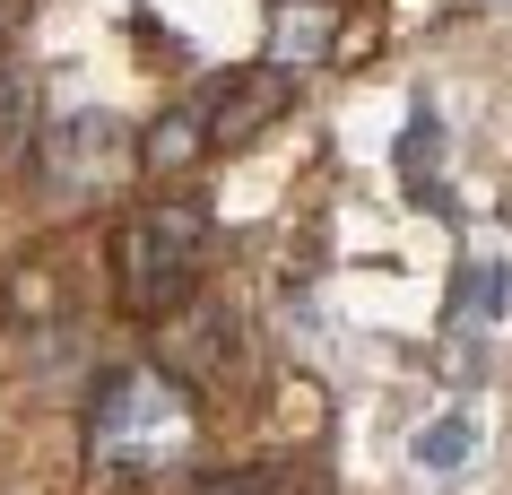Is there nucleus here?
<instances>
[{
    "label": "nucleus",
    "mask_w": 512,
    "mask_h": 495,
    "mask_svg": "<svg viewBox=\"0 0 512 495\" xmlns=\"http://www.w3.org/2000/svg\"><path fill=\"white\" fill-rule=\"evenodd\" d=\"M200 235H209V218H200L191 200H148V209H131L122 252H113L122 304H131V313H165V304L191 287V270H200Z\"/></svg>",
    "instance_id": "f03ea898"
},
{
    "label": "nucleus",
    "mask_w": 512,
    "mask_h": 495,
    "mask_svg": "<svg viewBox=\"0 0 512 495\" xmlns=\"http://www.w3.org/2000/svg\"><path fill=\"white\" fill-rule=\"evenodd\" d=\"M217 139H209V113H200V96L191 105H174V113H157L148 122V139H139V165L148 174H183V165H200Z\"/></svg>",
    "instance_id": "423d86ee"
},
{
    "label": "nucleus",
    "mask_w": 512,
    "mask_h": 495,
    "mask_svg": "<svg viewBox=\"0 0 512 495\" xmlns=\"http://www.w3.org/2000/svg\"><path fill=\"white\" fill-rule=\"evenodd\" d=\"M87 435H96V461H113V469H165V461H183V443H191V400L148 365H122L96 391Z\"/></svg>",
    "instance_id": "f257e3e1"
},
{
    "label": "nucleus",
    "mask_w": 512,
    "mask_h": 495,
    "mask_svg": "<svg viewBox=\"0 0 512 495\" xmlns=\"http://www.w3.org/2000/svg\"><path fill=\"white\" fill-rule=\"evenodd\" d=\"M304 469H287V461H261V469H226V478H200V495H287Z\"/></svg>",
    "instance_id": "1a4fd4ad"
},
{
    "label": "nucleus",
    "mask_w": 512,
    "mask_h": 495,
    "mask_svg": "<svg viewBox=\"0 0 512 495\" xmlns=\"http://www.w3.org/2000/svg\"><path fill=\"white\" fill-rule=\"evenodd\" d=\"M504 287H512L504 261H469V278H460V296H469V322H504Z\"/></svg>",
    "instance_id": "9d476101"
},
{
    "label": "nucleus",
    "mask_w": 512,
    "mask_h": 495,
    "mask_svg": "<svg viewBox=\"0 0 512 495\" xmlns=\"http://www.w3.org/2000/svg\"><path fill=\"white\" fill-rule=\"evenodd\" d=\"M165 357H174V374H183V365H191V374H217V365H226V313L200 304V313L165 339Z\"/></svg>",
    "instance_id": "0eeeda50"
},
{
    "label": "nucleus",
    "mask_w": 512,
    "mask_h": 495,
    "mask_svg": "<svg viewBox=\"0 0 512 495\" xmlns=\"http://www.w3.org/2000/svg\"><path fill=\"white\" fill-rule=\"evenodd\" d=\"M330 44H339V0H270V70H322Z\"/></svg>",
    "instance_id": "39448f33"
},
{
    "label": "nucleus",
    "mask_w": 512,
    "mask_h": 495,
    "mask_svg": "<svg viewBox=\"0 0 512 495\" xmlns=\"http://www.w3.org/2000/svg\"><path fill=\"white\" fill-rule=\"evenodd\" d=\"M0 96H9V79H0Z\"/></svg>",
    "instance_id": "f8f14e48"
},
{
    "label": "nucleus",
    "mask_w": 512,
    "mask_h": 495,
    "mask_svg": "<svg viewBox=\"0 0 512 495\" xmlns=\"http://www.w3.org/2000/svg\"><path fill=\"white\" fill-rule=\"evenodd\" d=\"M408 452H417V469H460V461H478V417H469V409H443L426 435L408 443Z\"/></svg>",
    "instance_id": "6e6552de"
},
{
    "label": "nucleus",
    "mask_w": 512,
    "mask_h": 495,
    "mask_svg": "<svg viewBox=\"0 0 512 495\" xmlns=\"http://www.w3.org/2000/svg\"><path fill=\"white\" fill-rule=\"evenodd\" d=\"M131 157H139L131 131L87 105V113H61L53 131L35 139V183H44V200H96Z\"/></svg>",
    "instance_id": "7ed1b4c3"
},
{
    "label": "nucleus",
    "mask_w": 512,
    "mask_h": 495,
    "mask_svg": "<svg viewBox=\"0 0 512 495\" xmlns=\"http://www.w3.org/2000/svg\"><path fill=\"white\" fill-rule=\"evenodd\" d=\"M434 105H417V122H408V148H400V174H408V192L417 200H434Z\"/></svg>",
    "instance_id": "9b49d317"
},
{
    "label": "nucleus",
    "mask_w": 512,
    "mask_h": 495,
    "mask_svg": "<svg viewBox=\"0 0 512 495\" xmlns=\"http://www.w3.org/2000/svg\"><path fill=\"white\" fill-rule=\"evenodd\" d=\"M278 105H287V87H278V70H270V61H261V70H226V79H209V87H200V113H209V139H217V148L252 139Z\"/></svg>",
    "instance_id": "20e7f679"
}]
</instances>
